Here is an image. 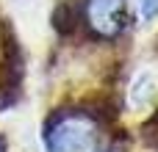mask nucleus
<instances>
[{
	"label": "nucleus",
	"mask_w": 158,
	"mask_h": 152,
	"mask_svg": "<svg viewBox=\"0 0 158 152\" xmlns=\"http://www.w3.org/2000/svg\"><path fill=\"white\" fill-rule=\"evenodd\" d=\"M50 152H94L97 150V127L83 114L56 116L47 130Z\"/></svg>",
	"instance_id": "nucleus-1"
},
{
	"label": "nucleus",
	"mask_w": 158,
	"mask_h": 152,
	"mask_svg": "<svg viewBox=\"0 0 158 152\" xmlns=\"http://www.w3.org/2000/svg\"><path fill=\"white\" fill-rule=\"evenodd\" d=\"M89 25L97 36H117L122 30V0H89Z\"/></svg>",
	"instance_id": "nucleus-2"
},
{
	"label": "nucleus",
	"mask_w": 158,
	"mask_h": 152,
	"mask_svg": "<svg viewBox=\"0 0 158 152\" xmlns=\"http://www.w3.org/2000/svg\"><path fill=\"white\" fill-rule=\"evenodd\" d=\"M158 94V78L153 72H144L136 83H133V89H131V102L139 108V105H150L153 100H156Z\"/></svg>",
	"instance_id": "nucleus-3"
},
{
	"label": "nucleus",
	"mask_w": 158,
	"mask_h": 152,
	"mask_svg": "<svg viewBox=\"0 0 158 152\" xmlns=\"http://www.w3.org/2000/svg\"><path fill=\"white\" fill-rule=\"evenodd\" d=\"M136 11L142 22H153L158 17V0H136Z\"/></svg>",
	"instance_id": "nucleus-4"
},
{
	"label": "nucleus",
	"mask_w": 158,
	"mask_h": 152,
	"mask_svg": "<svg viewBox=\"0 0 158 152\" xmlns=\"http://www.w3.org/2000/svg\"><path fill=\"white\" fill-rule=\"evenodd\" d=\"M0 152H6V150H3V144H0Z\"/></svg>",
	"instance_id": "nucleus-5"
}]
</instances>
